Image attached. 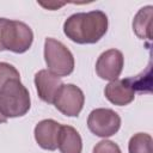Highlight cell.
Returning <instances> with one entry per match:
<instances>
[{"label":"cell","mask_w":153,"mask_h":153,"mask_svg":"<svg viewBox=\"0 0 153 153\" xmlns=\"http://www.w3.org/2000/svg\"><path fill=\"white\" fill-rule=\"evenodd\" d=\"M108 31V17L103 11L74 13L63 24L65 35L79 44L97 43Z\"/></svg>","instance_id":"obj_1"},{"label":"cell","mask_w":153,"mask_h":153,"mask_svg":"<svg viewBox=\"0 0 153 153\" xmlns=\"http://www.w3.org/2000/svg\"><path fill=\"white\" fill-rule=\"evenodd\" d=\"M32 41L33 32L29 25L19 20L0 18V51L23 54L29 50Z\"/></svg>","instance_id":"obj_2"},{"label":"cell","mask_w":153,"mask_h":153,"mask_svg":"<svg viewBox=\"0 0 153 153\" xmlns=\"http://www.w3.org/2000/svg\"><path fill=\"white\" fill-rule=\"evenodd\" d=\"M31 106L27 88L20 80H10L0 90V111L6 118L24 116Z\"/></svg>","instance_id":"obj_3"},{"label":"cell","mask_w":153,"mask_h":153,"mask_svg":"<svg viewBox=\"0 0 153 153\" xmlns=\"http://www.w3.org/2000/svg\"><path fill=\"white\" fill-rule=\"evenodd\" d=\"M44 60L48 71L57 76H67L74 71L73 54L63 43L55 38H45Z\"/></svg>","instance_id":"obj_4"},{"label":"cell","mask_w":153,"mask_h":153,"mask_svg":"<svg viewBox=\"0 0 153 153\" xmlns=\"http://www.w3.org/2000/svg\"><path fill=\"white\" fill-rule=\"evenodd\" d=\"M87 127L94 135L99 137H109L118 131L121 127V117L111 109H94L88 115Z\"/></svg>","instance_id":"obj_5"},{"label":"cell","mask_w":153,"mask_h":153,"mask_svg":"<svg viewBox=\"0 0 153 153\" xmlns=\"http://www.w3.org/2000/svg\"><path fill=\"white\" fill-rule=\"evenodd\" d=\"M85 96L82 91L73 84H63L54 100L55 108L63 115L75 117L82 110Z\"/></svg>","instance_id":"obj_6"},{"label":"cell","mask_w":153,"mask_h":153,"mask_svg":"<svg viewBox=\"0 0 153 153\" xmlns=\"http://www.w3.org/2000/svg\"><path fill=\"white\" fill-rule=\"evenodd\" d=\"M124 66L123 54L117 49H109L100 54L96 62V73L100 79L116 80Z\"/></svg>","instance_id":"obj_7"},{"label":"cell","mask_w":153,"mask_h":153,"mask_svg":"<svg viewBox=\"0 0 153 153\" xmlns=\"http://www.w3.org/2000/svg\"><path fill=\"white\" fill-rule=\"evenodd\" d=\"M35 85L38 97L45 103L54 104L63 82L60 76L50 73L48 69H41L35 75Z\"/></svg>","instance_id":"obj_8"},{"label":"cell","mask_w":153,"mask_h":153,"mask_svg":"<svg viewBox=\"0 0 153 153\" xmlns=\"http://www.w3.org/2000/svg\"><path fill=\"white\" fill-rule=\"evenodd\" d=\"M104 94L106 99L118 106H124L130 104L135 98V91L133 88V85L127 79H116L110 81L104 90Z\"/></svg>","instance_id":"obj_9"},{"label":"cell","mask_w":153,"mask_h":153,"mask_svg":"<svg viewBox=\"0 0 153 153\" xmlns=\"http://www.w3.org/2000/svg\"><path fill=\"white\" fill-rule=\"evenodd\" d=\"M61 124L54 120H43L35 127V140L39 147L48 151L57 148V140Z\"/></svg>","instance_id":"obj_10"},{"label":"cell","mask_w":153,"mask_h":153,"mask_svg":"<svg viewBox=\"0 0 153 153\" xmlns=\"http://www.w3.org/2000/svg\"><path fill=\"white\" fill-rule=\"evenodd\" d=\"M57 147L61 153H81L82 141L78 130L71 126H61Z\"/></svg>","instance_id":"obj_11"},{"label":"cell","mask_w":153,"mask_h":153,"mask_svg":"<svg viewBox=\"0 0 153 153\" xmlns=\"http://www.w3.org/2000/svg\"><path fill=\"white\" fill-rule=\"evenodd\" d=\"M152 6L142 7L133 20V30L141 39H151L152 27Z\"/></svg>","instance_id":"obj_12"},{"label":"cell","mask_w":153,"mask_h":153,"mask_svg":"<svg viewBox=\"0 0 153 153\" xmlns=\"http://www.w3.org/2000/svg\"><path fill=\"white\" fill-rule=\"evenodd\" d=\"M129 153H153V140L149 134H134L128 145Z\"/></svg>","instance_id":"obj_13"},{"label":"cell","mask_w":153,"mask_h":153,"mask_svg":"<svg viewBox=\"0 0 153 153\" xmlns=\"http://www.w3.org/2000/svg\"><path fill=\"white\" fill-rule=\"evenodd\" d=\"M10 80H20V74L16 67L7 62H0V90Z\"/></svg>","instance_id":"obj_14"},{"label":"cell","mask_w":153,"mask_h":153,"mask_svg":"<svg viewBox=\"0 0 153 153\" xmlns=\"http://www.w3.org/2000/svg\"><path fill=\"white\" fill-rule=\"evenodd\" d=\"M92 153H122V152L117 143L110 140H102L94 146Z\"/></svg>","instance_id":"obj_15"},{"label":"cell","mask_w":153,"mask_h":153,"mask_svg":"<svg viewBox=\"0 0 153 153\" xmlns=\"http://www.w3.org/2000/svg\"><path fill=\"white\" fill-rule=\"evenodd\" d=\"M6 122H7V118H6V117L1 114V111H0V124H1V123H6Z\"/></svg>","instance_id":"obj_16"}]
</instances>
